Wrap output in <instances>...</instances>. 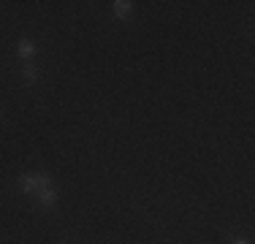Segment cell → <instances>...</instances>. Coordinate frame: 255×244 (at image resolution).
<instances>
[{
    "label": "cell",
    "instance_id": "obj_1",
    "mask_svg": "<svg viewBox=\"0 0 255 244\" xmlns=\"http://www.w3.org/2000/svg\"><path fill=\"white\" fill-rule=\"evenodd\" d=\"M19 187H22V193L30 195L44 212H52L54 206H57V185L52 182V176L46 174V171H27V174H22Z\"/></svg>",
    "mask_w": 255,
    "mask_h": 244
},
{
    "label": "cell",
    "instance_id": "obj_2",
    "mask_svg": "<svg viewBox=\"0 0 255 244\" xmlns=\"http://www.w3.org/2000/svg\"><path fill=\"white\" fill-rule=\"evenodd\" d=\"M35 54H38V46H35V41L19 38V44H16V57H19L22 63H33Z\"/></svg>",
    "mask_w": 255,
    "mask_h": 244
},
{
    "label": "cell",
    "instance_id": "obj_3",
    "mask_svg": "<svg viewBox=\"0 0 255 244\" xmlns=\"http://www.w3.org/2000/svg\"><path fill=\"white\" fill-rule=\"evenodd\" d=\"M112 11H114V16H117L120 22H128L133 16V3H128V0H114Z\"/></svg>",
    "mask_w": 255,
    "mask_h": 244
},
{
    "label": "cell",
    "instance_id": "obj_4",
    "mask_svg": "<svg viewBox=\"0 0 255 244\" xmlns=\"http://www.w3.org/2000/svg\"><path fill=\"white\" fill-rule=\"evenodd\" d=\"M38 76H41V68L35 63H25V65H22V71H19L22 84H35V82H38Z\"/></svg>",
    "mask_w": 255,
    "mask_h": 244
},
{
    "label": "cell",
    "instance_id": "obj_5",
    "mask_svg": "<svg viewBox=\"0 0 255 244\" xmlns=\"http://www.w3.org/2000/svg\"><path fill=\"white\" fill-rule=\"evenodd\" d=\"M231 244H250V242H247V239H234Z\"/></svg>",
    "mask_w": 255,
    "mask_h": 244
}]
</instances>
